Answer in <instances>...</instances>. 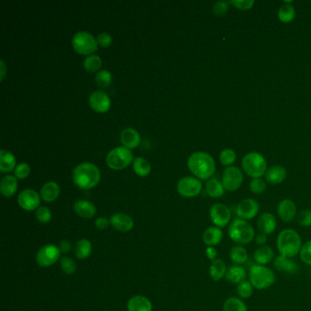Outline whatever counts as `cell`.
<instances>
[{"mask_svg":"<svg viewBox=\"0 0 311 311\" xmlns=\"http://www.w3.org/2000/svg\"><path fill=\"white\" fill-rule=\"evenodd\" d=\"M95 81L100 88H107L112 81V73L107 70L100 71L96 74Z\"/></svg>","mask_w":311,"mask_h":311,"instance_id":"cell-39","label":"cell"},{"mask_svg":"<svg viewBox=\"0 0 311 311\" xmlns=\"http://www.w3.org/2000/svg\"><path fill=\"white\" fill-rule=\"evenodd\" d=\"M205 190L208 195L213 198H219L224 195L225 192L223 183L217 179H210L205 184Z\"/></svg>","mask_w":311,"mask_h":311,"instance_id":"cell-32","label":"cell"},{"mask_svg":"<svg viewBox=\"0 0 311 311\" xmlns=\"http://www.w3.org/2000/svg\"><path fill=\"white\" fill-rule=\"evenodd\" d=\"M120 141L126 148L133 149L140 143L141 136L136 130L126 128L120 133Z\"/></svg>","mask_w":311,"mask_h":311,"instance_id":"cell-22","label":"cell"},{"mask_svg":"<svg viewBox=\"0 0 311 311\" xmlns=\"http://www.w3.org/2000/svg\"><path fill=\"white\" fill-rule=\"evenodd\" d=\"M229 236L233 242L238 245H248L255 239L256 234L252 224L238 218L229 224Z\"/></svg>","mask_w":311,"mask_h":311,"instance_id":"cell-4","label":"cell"},{"mask_svg":"<svg viewBox=\"0 0 311 311\" xmlns=\"http://www.w3.org/2000/svg\"><path fill=\"white\" fill-rule=\"evenodd\" d=\"M187 165L189 170L196 177L202 180L210 178L216 171V162L210 154L204 152H197L188 159Z\"/></svg>","mask_w":311,"mask_h":311,"instance_id":"cell-3","label":"cell"},{"mask_svg":"<svg viewBox=\"0 0 311 311\" xmlns=\"http://www.w3.org/2000/svg\"><path fill=\"white\" fill-rule=\"evenodd\" d=\"M133 155L130 149L125 146L117 147L112 150L106 157V162L110 168L113 170L123 169L132 162Z\"/></svg>","mask_w":311,"mask_h":311,"instance_id":"cell-7","label":"cell"},{"mask_svg":"<svg viewBox=\"0 0 311 311\" xmlns=\"http://www.w3.org/2000/svg\"><path fill=\"white\" fill-rule=\"evenodd\" d=\"M278 16L279 20L283 23H285V24L291 23V21H293L296 17L294 7L288 4L284 5L278 10Z\"/></svg>","mask_w":311,"mask_h":311,"instance_id":"cell-36","label":"cell"},{"mask_svg":"<svg viewBox=\"0 0 311 311\" xmlns=\"http://www.w3.org/2000/svg\"><path fill=\"white\" fill-rule=\"evenodd\" d=\"M224 233L222 229L216 226H210L204 230L203 234V242L206 246H216L223 240Z\"/></svg>","mask_w":311,"mask_h":311,"instance_id":"cell-21","label":"cell"},{"mask_svg":"<svg viewBox=\"0 0 311 311\" xmlns=\"http://www.w3.org/2000/svg\"><path fill=\"white\" fill-rule=\"evenodd\" d=\"M0 71H1V79H4L5 74H6V65H5L4 61L3 60H1L0 61Z\"/></svg>","mask_w":311,"mask_h":311,"instance_id":"cell-54","label":"cell"},{"mask_svg":"<svg viewBox=\"0 0 311 311\" xmlns=\"http://www.w3.org/2000/svg\"><path fill=\"white\" fill-rule=\"evenodd\" d=\"M229 4H232L235 8L240 10H248L252 9L255 1L254 0H231L229 1Z\"/></svg>","mask_w":311,"mask_h":311,"instance_id":"cell-47","label":"cell"},{"mask_svg":"<svg viewBox=\"0 0 311 311\" xmlns=\"http://www.w3.org/2000/svg\"><path fill=\"white\" fill-rule=\"evenodd\" d=\"M302 245L301 237L294 229H284L278 234L277 247L282 257L293 258L298 256Z\"/></svg>","mask_w":311,"mask_h":311,"instance_id":"cell-1","label":"cell"},{"mask_svg":"<svg viewBox=\"0 0 311 311\" xmlns=\"http://www.w3.org/2000/svg\"><path fill=\"white\" fill-rule=\"evenodd\" d=\"M249 188H250V191L255 195H261L265 191L266 183L263 179L254 178L249 183Z\"/></svg>","mask_w":311,"mask_h":311,"instance_id":"cell-42","label":"cell"},{"mask_svg":"<svg viewBox=\"0 0 311 311\" xmlns=\"http://www.w3.org/2000/svg\"><path fill=\"white\" fill-rule=\"evenodd\" d=\"M249 281L254 288L264 291L272 286L276 281L273 270L265 265H253L249 270Z\"/></svg>","mask_w":311,"mask_h":311,"instance_id":"cell-5","label":"cell"},{"mask_svg":"<svg viewBox=\"0 0 311 311\" xmlns=\"http://www.w3.org/2000/svg\"><path fill=\"white\" fill-rule=\"evenodd\" d=\"M229 2L217 1L216 4L214 5V14L217 17H224L229 12Z\"/></svg>","mask_w":311,"mask_h":311,"instance_id":"cell-46","label":"cell"},{"mask_svg":"<svg viewBox=\"0 0 311 311\" xmlns=\"http://www.w3.org/2000/svg\"><path fill=\"white\" fill-rule=\"evenodd\" d=\"M255 242H256V244H257L258 246H263V245H265L266 244V242H267V236L265 235V234H262V233H259L258 235H257L256 237H255Z\"/></svg>","mask_w":311,"mask_h":311,"instance_id":"cell-53","label":"cell"},{"mask_svg":"<svg viewBox=\"0 0 311 311\" xmlns=\"http://www.w3.org/2000/svg\"><path fill=\"white\" fill-rule=\"evenodd\" d=\"M229 258L234 265H242L248 259V254L243 245H235L229 252Z\"/></svg>","mask_w":311,"mask_h":311,"instance_id":"cell-30","label":"cell"},{"mask_svg":"<svg viewBox=\"0 0 311 311\" xmlns=\"http://www.w3.org/2000/svg\"><path fill=\"white\" fill-rule=\"evenodd\" d=\"M259 209V203H257L256 200L247 198L242 200L240 203L237 204L236 213L240 219L247 221L255 218L258 215Z\"/></svg>","mask_w":311,"mask_h":311,"instance_id":"cell-14","label":"cell"},{"mask_svg":"<svg viewBox=\"0 0 311 311\" xmlns=\"http://www.w3.org/2000/svg\"><path fill=\"white\" fill-rule=\"evenodd\" d=\"M17 203L26 211H35L39 208L40 195L32 189H25L18 195Z\"/></svg>","mask_w":311,"mask_h":311,"instance_id":"cell-13","label":"cell"},{"mask_svg":"<svg viewBox=\"0 0 311 311\" xmlns=\"http://www.w3.org/2000/svg\"><path fill=\"white\" fill-rule=\"evenodd\" d=\"M133 170L139 176H147L151 172V164L144 158H135L133 161Z\"/></svg>","mask_w":311,"mask_h":311,"instance_id":"cell-35","label":"cell"},{"mask_svg":"<svg viewBox=\"0 0 311 311\" xmlns=\"http://www.w3.org/2000/svg\"><path fill=\"white\" fill-rule=\"evenodd\" d=\"M59 186L55 182H48L40 189V197L45 202L50 203L57 199L59 195Z\"/></svg>","mask_w":311,"mask_h":311,"instance_id":"cell-29","label":"cell"},{"mask_svg":"<svg viewBox=\"0 0 311 311\" xmlns=\"http://www.w3.org/2000/svg\"><path fill=\"white\" fill-rule=\"evenodd\" d=\"M202 183L200 180L195 177H183L181 179L177 184V190L178 193L182 196L184 197H195L196 195H199L202 191Z\"/></svg>","mask_w":311,"mask_h":311,"instance_id":"cell-12","label":"cell"},{"mask_svg":"<svg viewBox=\"0 0 311 311\" xmlns=\"http://www.w3.org/2000/svg\"><path fill=\"white\" fill-rule=\"evenodd\" d=\"M58 248H59L61 253H70L71 249H72V245H71V242L69 240H63L59 243Z\"/></svg>","mask_w":311,"mask_h":311,"instance_id":"cell-51","label":"cell"},{"mask_svg":"<svg viewBox=\"0 0 311 311\" xmlns=\"http://www.w3.org/2000/svg\"><path fill=\"white\" fill-rule=\"evenodd\" d=\"M243 180V173L237 166H229L224 169L222 177V183L225 191H237L242 185Z\"/></svg>","mask_w":311,"mask_h":311,"instance_id":"cell-10","label":"cell"},{"mask_svg":"<svg viewBox=\"0 0 311 311\" xmlns=\"http://www.w3.org/2000/svg\"><path fill=\"white\" fill-rule=\"evenodd\" d=\"M73 209L79 217L84 219H91L97 213L95 204L87 200H78L75 202Z\"/></svg>","mask_w":311,"mask_h":311,"instance_id":"cell-19","label":"cell"},{"mask_svg":"<svg viewBox=\"0 0 311 311\" xmlns=\"http://www.w3.org/2000/svg\"><path fill=\"white\" fill-rule=\"evenodd\" d=\"M110 222L112 227L119 232H130L134 227L133 218L123 213H117L112 215L110 218Z\"/></svg>","mask_w":311,"mask_h":311,"instance_id":"cell-15","label":"cell"},{"mask_svg":"<svg viewBox=\"0 0 311 311\" xmlns=\"http://www.w3.org/2000/svg\"><path fill=\"white\" fill-rule=\"evenodd\" d=\"M224 311H248L245 303L237 297H230L224 300L223 304Z\"/></svg>","mask_w":311,"mask_h":311,"instance_id":"cell-33","label":"cell"},{"mask_svg":"<svg viewBox=\"0 0 311 311\" xmlns=\"http://www.w3.org/2000/svg\"><path fill=\"white\" fill-rule=\"evenodd\" d=\"M209 216L212 223L216 227L224 229L230 224L231 211L224 203H217L213 204L209 210Z\"/></svg>","mask_w":311,"mask_h":311,"instance_id":"cell-11","label":"cell"},{"mask_svg":"<svg viewBox=\"0 0 311 311\" xmlns=\"http://www.w3.org/2000/svg\"><path fill=\"white\" fill-rule=\"evenodd\" d=\"M297 221L299 225L303 227H309L311 226V210L305 209L299 213L297 216Z\"/></svg>","mask_w":311,"mask_h":311,"instance_id":"cell-45","label":"cell"},{"mask_svg":"<svg viewBox=\"0 0 311 311\" xmlns=\"http://www.w3.org/2000/svg\"><path fill=\"white\" fill-rule=\"evenodd\" d=\"M205 255L208 259H210L211 261H214L215 259L217 258V250L215 246H208L205 249Z\"/></svg>","mask_w":311,"mask_h":311,"instance_id":"cell-52","label":"cell"},{"mask_svg":"<svg viewBox=\"0 0 311 311\" xmlns=\"http://www.w3.org/2000/svg\"><path fill=\"white\" fill-rule=\"evenodd\" d=\"M128 311H153V304L144 296L136 295L129 299L127 303Z\"/></svg>","mask_w":311,"mask_h":311,"instance_id":"cell-20","label":"cell"},{"mask_svg":"<svg viewBox=\"0 0 311 311\" xmlns=\"http://www.w3.org/2000/svg\"><path fill=\"white\" fill-rule=\"evenodd\" d=\"M90 104L96 112H106L111 107V100L105 92L96 91L90 96Z\"/></svg>","mask_w":311,"mask_h":311,"instance_id":"cell-18","label":"cell"},{"mask_svg":"<svg viewBox=\"0 0 311 311\" xmlns=\"http://www.w3.org/2000/svg\"><path fill=\"white\" fill-rule=\"evenodd\" d=\"M75 256L78 257L79 259H86L92 255V245L91 241L88 240L86 238L79 239L74 247Z\"/></svg>","mask_w":311,"mask_h":311,"instance_id":"cell-31","label":"cell"},{"mask_svg":"<svg viewBox=\"0 0 311 311\" xmlns=\"http://www.w3.org/2000/svg\"><path fill=\"white\" fill-rule=\"evenodd\" d=\"M60 250L53 244L42 246L36 255V262L42 267H49L56 264L60 257Z\"/></svg>","mask_w":311,"mask_h":311,"instance_id":"cell-9","label":"cell"},{"mask_svg":"<svg viewBox=\"0 0 311 311\" xmlns=\"http://www.w3.org/2000/svg\"><path fill=\"white\" fill-rule=\"evenodd\" d=\"M72 46L79 54L88 55L98 49V42L92 34L86 31H79L73 36Z\"/></svg>","mask_w":311,"mask_h":311,"instance_id":"cell-8","label":"cell"},{"mask_svg":"<svg viewBox=\"0 0 311 311\" xmlns=\"http://www.w3.org/2000/svg\"><path fill=\"white\" fill-rule=\"evenodd\" d=\"M274 250L268 245L258 246L254 252V260L257 265H265L274 259Z\"/></svg>","mask_w":311,"mask_h":311,"instance_id":"cell-23","label":"cell"},{"mask_svg":"<svg viewBox=\"0 0 311 311\" xmlns=\"http://www.w3.org/2000/svg\"><path fill=\"white\" fill-rule=\"evenodd\" d=\"M97 42L100 47L107 48L112 44V37L108 33H100L97 37Z\"/></svg>","mask_w":311,"mask_h":311,"instance_id":"cell-49","label":"cell"},{"mask_svg":"<svg viewBox=\"0 0 311 311\" xmlns=\"http://www.w3.org/2000/svg\"><path fill=\"white\" fill-rule=\"evenodd\" d=\"M36 218L42 224H48L52 218L51 212L46 206H39L36 210Z\"/></svg>","mask_w":311,"mask_h":311,"instance_id":"cell-43","label":"cell"},{"mask_svg":"<svg viewBox=\"0 0 311 311\" xmlns=\"http://www.w3.org/2000/svg\"><path fill=\"white\" fill-rule=\"evenodd\" d=\"M73 182L80 189H91L100 182V170L91 162H83L75 167L72 174Z\"/></svg>","mask_w":311,"mask_h":311,"instance_id":"cell-2","label":"cell"},{"mask_svg":"<svg viewBox=\"0 0 311 311\" xmlns=\"http://www.w3.org/2000/svg\"><path fill=\"white\" fill-rule=\"evenodd\" d=\"M299 257L303 263L311 266V239L303 244Z\"/></svg>","mask_w":311,"mask_h":311,"instance_id":"cell-44","label":"cell"},{"mask_svg":"<svg viewBox=\"0 0 311 311\" xmlns=\"http://www.w3.org/2000/svg\"><path fill=\"white\" fill-rule=\"evenodd\" d=\"M265 180L271 184H278L284 182L286 177V171L283 166L275 165L266 170Z\"/></svg>","mask_w":311,"mask_h":311,"instance_id":"cell-25","label":"cell"},{"mask_svg":"<svg viewBox=\"0 0 311 311\" xmlns=\"http://www.w3.org/2000/svg\"><path fill=\"white\" fill-rule=\"evenodd\" d=\"M17 181L14 175H6L1 179L0 191L6 197H11L17 192Z\"/></svg>","mask_w":311,"mask_h":311,"instance_id":"cell-27","label":"cell"},{"mask_svg":"<svg viewBox=\"0 0 311 311\" xmlns=\"http://www.w3.org/2000/svg\"><path fill=\"white\" fill-rule=\"evenodd\" d=\"M30 173V167L28 163H20L15 169V176L19 179H25L29 176Z\"/></svg>","mask_w":311,"mask_h":311,"instance_id":"cell-48","label":"cell"},{"mask_svg":"<svg viewBox=\"0 0 311 311\" xmlns=\"http://www.w3.org/2000/svg\"><path fill=\"white\" fill-rule=\"evenodd\" d=\"M219 159L223 165L231 166L237 160V154L234 150L224 149L221 152Z\"/></svg>","mask_w":311,"mask_h":311,"instance_id":"cell-41","label":"cell"},{"mask_svg":"<svg viewBox=\"0 0 311 311\" xmlns=\"http://www.w3.org/2000/svg\"><path fill=\"white\" fill-rule=\"evenodd\" d=\"M227 271L226 265L222 259L216 258L212 261L211 265L209 267V275L212 279L216 282H218L221 279L225 278V274Z\"/></svg>","mask_w":311,"mask_h":311,"instance_id":"cell-28","label":"cell"},{"mask_svg":"<svg viewBox=\"0 0 311 311\" xmlns=\"http://www.w3.org/2000/svg\"><path fill=\"white\" fill-rule=\"evenodd\" d=\"M266 161L263 155L251 152L245 155L242 160V168L252 178H261L266 173Z\"/></svg>","mask_w":311,"mask_h":311,"instance_id":"cell-6","label":"cell"},{"mask_svg":"<svg viewBox=\"0 0 311 311\" xmlns=\"http://www.w3.org/2000/svg\"><path fill=\"white\" fill-rule=\"evenodd\" d=\"M101 58L98 55H89L87 58L84 59V68L89 72H95L101 66Z\"/></svg>","mask_w":311,"mask_h":311,"instance_id":"cell-37","label":"cell"},{"mask_svg":"<svg viewBox=\"0 0 311 311\" xmlns=\"http://www.w3.org/2000/svg\"><path fill=\"white\" fill-rule=\"evenodd\" d=\"M245 277H246V271L242 265H231L227 268L225 274V279L229 283H232L235 285H238L241 282H243L245 280Z\"/></svg>","mask_w":311,"mask_h":311,"instance_id":"cell-26","label":"cell"},{"mask_svg":"<svg viewBox=\"0 0 311 311\" xmlns=\"http://www.w3.org/2000/svg\"><path fill=\"white\" fill-rule=\"evenodd\" d=\"M237 295L239 296L241 299H247L252 297L254 293V286L250 281H245L237 285Z\"/></svg>","mask_w":311,"mask_h":311,"instance_id":"cell-38","label":"cell"},{"mask_svg":"<svg viewBox=\"0 0 311 311\" xmlns=\"http://www.w3.org/2000/svg\"><path fill=\"white\" fill-rule=\"evenodd\" d=\"M60 268L67 275L74 274L77 269L76 262L70 257H63L60 259Z\"/></svg>","mask_w":311,"mask_h":311,"instance_id":"cell-40","label":"cell"},{"mask_svg":"<svg viewBox=\"0 0 311 311\" xmlns=\"http://www.w3.org/2000/svg\"><path fill=\"white\" fill-rule=\"evenodd\" d=\"M16 165V158L10 152L2 150L0 152V171L9 172Z\"/></svg>","mask_w":311,"mask_h":311,"instance_id":"cell-34","label":"cell"},{"mask_svg":"<svg viewBox=\"0 0 311 311\" xmlns=\"http://www.w3.org/2000/svg\"><path fill=\"white\" fill-rule=\"evenodd\" d=\"M274 265L276 269L288 274H294L299 269V265L296 262L280 255L275 259Z\"/></svg>","mask_w":311,"mask_h":311,"instance_id":"cell-24","label":"cell"},{"mask_svg":"<svg viewBox=\"0 0 311 311\" xmlns=\"http://www.w3.org/2000/svg\"><path fill=\"white\" fill-rule=\"evenodd\" d=\"M278 222L276 216L271 213H263L257 220V229L259 232L266 236L271 235L276 231Z\"/></svg>","mask_w":311,"mask_h":311,"instance_id":"cell-17","label":"cell"},{"mask_svg":"<svg viewBox=\"0 0 311 311\" xmlns=\"http://www.w3.org/2000/svg\"><path fill=\"white\" fill-rule=\"evenodd\" d=\"M278 214L284 223H291L297 216L296 203L292 200H282L278 203Z\"/></svg>","mask_w":311,"mask_h":311,"instance_id":"cell-16","label":"cell"},{"mask_svg":"<svg viewBox=\"0 0 311 311\" xmlns=\"http://www.w3.org/2000/svg\"><path fill=\"white\" fill-rule=\"evenodd\" d=\"M111 224V222L108 218L106 217H99L95 220V226L99 230H105L109 227V225Z\"/></svg>","mask_w":311,"mask_h":311,"instance_id":"cell-50","label":"cell"}]
</instances>
